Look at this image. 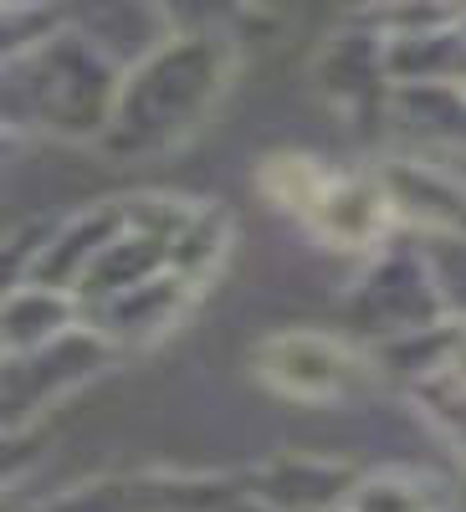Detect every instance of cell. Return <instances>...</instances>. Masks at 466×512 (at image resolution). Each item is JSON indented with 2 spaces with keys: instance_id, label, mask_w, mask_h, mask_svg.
Masks as SVG:
<instances>
[{
  "instance_id": "1",
  "label": "cell",
  "mask_w": 466,
  "mask_h": 512,
  "mask_svg": "<svg viewBox=\"0 0 466 512\" xmlns=\"http://www.w3.org/2000/svg\"><path fill=\"white\" fill-rule=\"evenodd\" d=\"M257 364H262V379L277 384V390L292 395V400H338V395L359 390V384L369 379L359 354H349L344 344L318 338V333L267 338V344L257 349Z\"/></svg>"
},
{
  "instance_id": "2",
  "label": "cell",
  "mask_w": 466,
  "mask_h": 512,
  "mask_svg": "<svg viewBox=\"0 0 466 512\" xmlns=\"http://www.w3.org/2000/svg\"><path fill=\"white\" fill-rule=\"evenodd\" d=\"M390 190L374 180H323L308 221L333 241V246H369L390 226Z\"/></svg>"
}]
</instances>
